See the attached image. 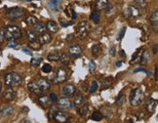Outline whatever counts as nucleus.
Wrapping results in <instances>:
<instances>
[{
	"label": "nucleus",
	"mask_w": 158,
	"mask_h": 123,
	"mask_svg": "<svg viewBox=\"0 0 158 123\" xmlns=\"http://www.w3.org/2000/svg\"><path fill=\"white\" fill-rule=\"evenodd\" d=\"M76 92V88L72 84H66L65 87L63 88V94L66 96V97H72Z\"/></svg>",
	"instance_id": "nucleus-8"
},
{
	"label": "nucleus",
	"mask_w": 158,
	"mask_h": 123,
	"mask_svg": "<svg viewBox=\"0 0 158 123\" xmlns=\"http://www.w3.org/2000/svg\"><path fill=\"white\" fill-rule=\"evenodd\" d=\"M26 15V10L21 7H15L11 8L7 11V17L11 21H17L19 19L25 17Z\"/></svg>",
	"instance_id": "nucleus-5"
},
{
	"label": "nucleus",
	"mask_w": 158,
	"mask_h": 123,
	"mask_svg": "<svg viewBox=\"0 0 158 123\" xmlns=\"http://www.w3.org/2000/svg\"><path fill=\"white\" fill-rule=\"evenodd\" d=\"M23 1H31V0H23Z\"/></svg>",
	"instance_id": "nucleus-54"
},
{
	"label": "nucleus",
	"mask_w": 158,
	"mask_h": 123,
	"mask_svg": "<svg viewBox=\"0 0 158 123\" xmlns=\"http://www.w3.org/2000/svg\"><path fill=\"white\" fill-rule=\"evenodd\" d=\"M54 118L57 120L58 122H66V120H68V114H66V112L58 111L57 112H56Z\"/></svg>",
	"instance_id": "nucleus-19"
},
{
	"label": "nucleus",
	"mask_w": 158,
	"mask_h": 123,
	"mask_svg": "<svg viewBox=\"0 0 158 123\" xmlns=\"http://www.w3.org/2000/svg\"><path fill=\"white\" fill-rule=\"evenodd\" d=\"M18 45L17 41H16V39H10L9 40V43H8V47L10 48H15L16 46Z\"/></svg>",
	"instance_id": "nucleus-42"
},
{
	"label": "nucleus",
	"mask_w": 158,
	"mask_h": 123,
	"mask_svg": "<svg viewBox=\"0 0 158 123\" xmlns=\"http://www.w3.org/2000/svg\"><path fill=\"white\" fill-rule=\"evenodd\" d=\"M95 69H96V63L94 61H91L89 64V70L91 73H93V71H95Z\"/></svg>",
	"instance_id": "nucleus-43"
},
{
	"label": "nucleus",
	"mask_w": 158,
	"mask_h": 123,
	"mask_svg": "<svg viewBox=\"0 0 158 123\" xmlns=\"http://www.w3.org/2000/svg\"><path fill=\"white\" fill-rule=\"evenodd\" d=\"M157 106V101L153 100V99H150V100L147 101L146 103V111L149 112V113H153L156 109Z\"/></svg>",
	"instance_id": "nucleus-12"
},
{
	"label": "nucleus",
	"mask_w": 158,
	"mask_h": 123,
	"mask_svg": "<svg viewBox=\"0 0 158 123\" xmlns=\"http://www.w3.org/2000/svg\"><path fill=\"white\" fill-rule=\"evenodd\" d=\"M150 22L152 28H154L155 30L157 31V26H158V11H154L150 16Z\"/></svg>",
	"instance_id": "nucleus-23"
},
{
	"label": "nucleus",
	"mask_w": 158,
	"mask_h": 123,
	"mask_svg": "<svg viewBox=\"0 0 158 123\" xmlns=\"http://www.w3.org/2000/svg\"><path fill=\"white\" fill-rule=\"evenodd\" d=\"M57 106L59 108H71V102L68 98H61L57 101Z\"/></svg>",
	"instance_id": "nucleus-10"
},
{
	"label": "nucleus",
	"mask_w": 158,
	"mask_h": 123,
	"mask_svg": "<svg viewBox=\"0 0 158 123\" xmlns=\"http://www.w3.org/2000/svg\"><path fill=\"white\" fill-rule=\"evenodd\" d=\"M38 102H39V104L41 105L43 108H47L48 106H50V104L52 103L50 100V98H49V96H41L40 95V97L38 99Z\"/></svg>",
	"instance_id": "nucleus-21"
},
{
	"label": "nucleus",
	"mask_w": 158,
	"mask_h": 123,
	"mask_svg": "<svg viewBox=\"0 0 158 123\" xmlns=\"http://www.w3.org/2000/svg\"><path fill=\"white\" fill-rule=\"evenodd\" d=\"M68 53H69V55L72 56V57L76 58L81 55L82 49H81V47H80V45H78V44L72 45V46L68 49Z\"/></svg>",
	"instance_id": "nucleus-9"
},
{
	"label": "nucleus",
	"mask_w": 158,
	"mask_h": 123,
	"mask_svg": "<svg viewBox=\"0 0 158 123\" xmlns=\"http://www.w3.org/2000/svg\"><path fill=\"white\" fill-rule=\"evenodd\" d=\"M13 111H14V108H13L11 106H7L1 109L0 113H1L2 115H11L13 113Z\"/></svg>",
	"instance_id": "nucleus-24"
},
{
	"label": "nucleus",
	"mask_w": 158,
	"mask_h": 123,
	"mask_svg": "<svg viewBox=\"0 0 158 123\" xmlns=\"http://www.w3.org/2000/svg\"><path fill=\"white\" fill-rule=\"evenodd\" d=\"M3 98L8 102H11L13 100H15L16 98V92L12 88H7L3 93Z\"/></svg>",
	"instance_id": "nucleus-11"
},
{
	"label": "nucleus",
	"mask_w": 158,
	"mask_h": 123,
	"mask_svg": "<svg viewBox=\"0 0 158 123\" xmlns=\"http://www.w3.org/2000/svg\"><path fill=\"white\" fill-rule=\"evenodd\" d=\"M35 81H36L37 87L39 88L40 92H41V94H45V93H47L48 91L50 90L51 85L46 79H38V80H35Z\"/></svg>",
	"instance_id": "nucleus-7"
},
{
	"label": "nucleus",
	"mask_w": 158,
	"mask_h": 123,
	"mask_svg": "<svg viewBox=\"0 0 158 123\" xmlns=\"http://www.w3.org/2000/svg\"><path fill=\"white\" fill-rule=\"evenodd\" d=\"M144 99V94L141 88H136L132 90L130 94V104L132 106H138L143 103Z\"/></svg>",
	"instance_id": "nucleus-2"
},
{
	"label": "nucleus",
	"mask_w": 158,
	"mask_h": 123,
	"mask_svg": "<svg viewBox=\"0 0 158 123\" xmlns=\"http://www.w3.org/2000/svg\"><path fill=\"white\" fill-rule=\"evenodd\" d=\"M143 52H144L143 48H140L139 50H137L135 52V54L133 55L132 60L130 61V64H136V63H138V62H140L141 55H143Z\"/></svg>",
	"instance_id": "nucleus-18"
},
{
	"label": "nucleus",
	"mask_w": 158,
	"mask_h": 123,
	"mask_svg": "<svg viewBox=\"0 0 158 123\" xmlns=\"http://www.w3.org/2000/svg\"><path fill=\"white\" fill-rule=\"evenodd\" d=\"M5 84L9 87H18L22 84L23 78L18 73H8L4 77Z\"/></svg>",
	"instance_id": "nucleus-1"
},
{
	"label": "nucleus",
	"mask_w": 158,
	"mask_h": 123,
	"mask_svg": "<svg viewBox=\"0 0 158 123\" xmlns=\"http://www.w3.org/2000/svg\"><path fill=\"white\" fill-rule=\"evenodd\" d=\"M28 46L31 48L32 50H39L40 47H41V44L39 43V41H29Z\"/></svg>",
	"instance_id": "nucleus-34"
},
{
	"label": "nucleus",
	"mask_w": 158,
	"mask_h": 123,
	"mask_svg": "<svg viewBox=\"0 0 158 123\" xmlns=\"http://www.w3.org/2000/svg\"><path fill=\"white\" fill-rule=\"evenodd\" d=\"M66 77H68V73L63 68H59L56 71V76H55V80L57 83H63L66 80Z\"/></svg>",
	"instance_id": "nucleus-6"
},
{
	"label": "nucleus",
	"mask_w": 158,
	"mask_h": 123,
	"mask_svg": "<svg viewBox=\"0 0 158 123\" xmlns=\"http://www.w3.org/2000/svg\"><path fill=\"white\" fill-rule=\"evenodd\" d=\"M99 88V85L97 83V81H93L92 84H91L90 86V89H89V92L90 93H95L96 91H97V89Z\"/></svg>",
	"instance_id": "nucleus-39"
},
{
	"label": "nucleus",
	"mask_w": 158,
	"mask_h": 123,
	"mask_svg": "<svg viewBox=\"0 0 158 123\" xmlns=\"http://www.w3.org/2000/svg\"><path fill=\"white\" fill-rule=\"evenodd\" d=\"M61 54V53L59 50H54V51H52V52L48 54L47 59L49 61H52V62H57V61L60 60Z\"/></svg>",
	"instance_id": "nucleus-14"
},
{
	"label": "nucleus",
	"mask_w": 158,
	"mask_h": 123,
	"mask_svg": "<svg viewBox=\"0 0 158 123\" xmlns=\"http://www.w3.org/2000/svg\"><path fill=\"white\" fill-rule=\"evenodd\" d=\"M72 19H73V20H75V19H76V17H77V15H76V13L75 12H74L73 11V10H72Z\"/></svg>",
	"instance_id": "nucleus-50"
},
{
	"label": "nucleus",
	"mask_w": 158,
	"mask_h": 123,
	"mask_svg": "<svg viewBox=\"0 0 158 123\" xmlns=\"http://www.w3.org/2000/svg\"><path fill=\"white\" fill-rule=\"evenodd\" d=\"M87 83H84V85H82V88L81 89L83 90V91H87Z\"/></svg>",
	"instance_id": "nucleus-51"
},
{
	"label": "nucleus",
	"mask_w": 158,
	"mask_h": 123,
	"mask_svg": "<svg viewBox=\"0 0 158 123\" xmlns=\"http://www.w3.org/2000/svg\"><path fill=\"white\" fill-rule=\"evenodd\" d=\"M49 7L53 11H58L59 7H60V2L58 0H50L49 2Z\"/></svg>",
	"instance_id": "nucleus-27"
},
{
	"label": "nucleus",
	"mask_w": 158,
	"mask_h": 123,
	"mask_svg": "<svg viewBox=\"0 0 158 123\" xmlns=\"http://www.w3.org/2000/svg\"><path fill=\"white\" fill-rule=\"evenodd\" d=\"M126 12H128L127 17L128 18H133V17H138L141 15L140 11L138 10V8L134 7V6H129L126 9Z\"/></svg>",
	"instance_id": "nucleus-13"
},
{
	"label": "nucleus",
	"mask_w": 158,
	"mask_h": 123,
	"mask_svg": "<svg viewBox=\"0 0 158 123\" xmlns=\"http://www.w3.org/2000/svg\"><path fill=\"white\" fill-rule=\"evenodd\" d=\"M152 52H153V54H157V44H155L152 47Z\"/></svg>",
	"instance_id": "nucleus-48"
},
{
	"label": "nucleus",
	"mask_w": 158,
	"mask_h": 123,
	"mask_svg": "<svg viewBox=\"0 0 158 123\" xmlns=\"http://www.w3.org/2000/svg\"><path fill=\"white\" fill-rule=\"evenodd\" d=\"M92 54L94 56H99L101 53V46L100 44H95L92 47Z\"/></svg>",
	"instance_id": "nucleus-29"
},
{
	"label": "nucleus",
	"mask_w": 158,
	"mask_h": 123,
	"mask_svg": "<svg viewBox=\"0 0 158 123\" xmlns=\"http://www.w3.org/2000/svg\"><path fill=\"white\" fill-rule=\"evenodd\" d=\"M21 111H22L23 113H26V112L29 111V108H23L22 109H21Z\"/></svg>",
	"instance_id": "nucleus-49"
},
{
	"label": "nucleus",
	"mask_w": 158,
	"mask_h": 123,
	"mask_svg": "<svg viewBox=\"0 0 158 123\" xmlns=\"http://www.w3.org/2000/svg\"><path fill=\"white\" fill-rule=\"evenodd\" d=\"M60 60L63 65L68 66L69 64V62H70V57H69V55H68L66 53H63V54H61Z\"/></svg>",
	"instance_id": "nucleus-25"
},
{
	"label": "nucleus",
	"mask_w": 158,
	"mask_h": 123,
	"mask_svg": "<svg viewBox=\"0 0 158 123\" xmlns=\"http://www.w3.org/2000/svg\"><path fill=\"white\" fill-rule=\"evenodd\" d=\"M49 98L52 103H57V101L59 100L58 99V96L55 94V93H51V94L49 95Z\"/></svg>",
	"instance_id": "nucleus-41"
},
{
	"label": "nucleus",
	"mask_w": 158,
	"mask_h": 123,
	"mask_svg": "<svg viewBox=\"0 0 158 123\" xmlns=\"http://www.w3.org/2000/svg\"><path fill=\"white\" fill-rule=\"evenodd\" d=\"M115 53H116V50H115V47H110V49H109V54H110V56H112V57H114Z\"/></svg>",
	"instance_id": "nucleus-46"
},
{
	"label": "nucleus",
	"mask_w": 158,
	"mask_h": 123,
	"mask_svg": "<svg viewBox=\"0 0 158 123\" xmlns=\"http://www.w3.org/2000/svg\"><path fill=\"white\" fill-rule=\"evenodd\" d=\"M59 111V108L58 106H52V108H50L49 112H48V117H49L50 119H53L56 114V112Z\"/></svg>",
	"instance_id": "nucleus-35"
},
{
	"label": "nucleus",
	"mask_w": 158,
	"mask_h": 123,
	"mask_svg": "<svg viewBox=\"0 0 158 123\" xmlns=\"http://www.w3.org/2000/svg\"><path fill=\"white\" fill-rule=\"evenodd\" d=\"M58 1H60V0H58Z\"/></svg>",
	"instance_id": "nucleus-56"
},
{
	"label": "nucleus",
	"mask_w": 158,
	"mask_h": 123,
	"mask_svg": "<svg viewBox=\"0 0 158 123\" xmlns=\"http://www.w3.org/2000/svg\"><path fill=\"white\" fill-rule=\"evenodd\" d=\"M135 2L139 5V6H141V7H143V8H144L147 5L146 0H135Z\"/></svg>",
	"instance_id": "nucleus-40"
},
{
	"label": "nucleus",
	"mask_w": 158,
	"mask_h": 123,
	"mask_svg": "<svg viewBox=\"0 0 158 123\" xmlns=\"http://www.w3.org/2000/svg\"><path fill=\"white\" fill-rule=\"evenodd\" d=\"M22 36H23L22 30H21L20 28H18L16 26H9L5 29V38H7L8 40L19 39Z\"/></svg>",
	"instance_id": "nucleus-4"
},
{
	"label": "nucleus",
	"mask_w": 158,
	"mask_h": 123,
	"mask_svg": "<svg viewBox=\"0 0 158 123\" xmlns=\"http://www.w3.org/2000/svg\"><path fill=\"white\" fill-rule=\"evenodd\" d=\"M46 28H47V30L50 31V32L56 33L59 30V26L57 23L54 22V21H49L46 26Z\"/></svg>",
	"instance_id": "nucleus-17"
},
{
	"label": "nucleus",
	"mask_w": 158,
	"mask_h": 123,
	"mask_svg": "<svg viewBox=\"0 0 158 123\" xmlns=\"http://www.w3.org/2000/svg\"><path fill=\"white\" fill-rule=\"evenodd\" d=\"M28 38L29 41H36V40H38V36H37V34L35 31L33 30H28Z\"/></svg>",
	"instance_id": "nucleus-30"
},
{
	"label": "nucleus",
	"mask_w": 158,
	"mask_h": 123,
	"mask_svg": "<svg viewBox=\"0 0 158 123\" xmlns=\"http://www.w3.org/2000/svg\"><path fill=\"white\" fill-rule=\"evenodd\" d=\"M149 58H150V57H149L148 52H147V51H144V52H143V55H141V58L140 63H141V64H143V65H144V64H146L147 62H148Z\"/></svg>",
	"instance_id": "nucleus-32"
},
{
	"label": "nucleus",
	"mask_w": 158,
	"mask_h": 123,
	"mask_svg": "<svg viewBox=\"0 0 158 123\" xmlns=\"http://www.w3.org/2000/svg\"><path fill=\"white\" fill-rule=\"evenodd\" d=\"M123 65V64L121 63V62H117V63H116V66H117V68H120V66H121Z\"/></svg>",
	"instance_id": "nucleus-52"
},
{
	"label": "nucleus",
	"mask_w": 158,
	"mask_h": 123,
	"mask_svg": "<svg viewBox=\"0 0 158 123\" xmlns=\"http://www.w3.org/2000/svg\"><path fill=\"white\" fill-rule=\"evenodd\" d=\"M38 40H39V43L40 44H48L51 42V40H52V38H51V35L49 33L47 32H44L42 34H40V36L38 37Z\"/></svg>",
	"instance_id": "nucleus-16"
},
{
	"label": "nucleus",
	"mask_w": 158,
	"mask_h": 123,
	"mask_svg": "<svg viewBox=\"0 0 158 123\" xmlns=\"http://www.w3.org/2000/svg\"><path fill=\"white\" fill-rule=\"evenodd\" d=\"M42 71L44 73H50L52 71V66L49 64H44L43 66H42Z\"/></svg>",
	"instance_id": "nucleus-38"
},
{
	"label": "nucleus",
	"mask_w": 158,
	"mask_h": 123,
	"mask_svg": "<svg viewBox=\"0 0 158 123\" xmlns=\"http://www.w3.org/2000/svg\"><path fill=\"white\" fill-rule=\"evenodd\" d=\"M91 20L93 21L94 23H96V25H98L99 23H100V20H101V17H100V14H99L98 12H93L92 14H91Z\"/></svg>",
	"instance_id": "nucleus-33"
},
{
	"label": "nucleus",
	"mask_w": 158,
	"mask_h": 123,
	"mask_svg": "<svg viewBox=\"0 0 158 123\" xmlns=\"http://www.w3.org/2000/svg\"><path fill=\"white\" fill-rule=\"evenodd\" d=\"M33 26H34V31L37 32V33H39V34H42V33H44V32H46V31H47L46 26H45L44 23H42L37 22Z\"/></svg>",
	"instance_id": "nucleus-20"
},
{
	"label": "nucleus",
	"mask_w": 158,
	"mask_h": 123,
	"mask_svg": "<svg viewBox=\"0 0 158 123\" xmlns=\"http://www.w3.org/2000/svg\"><path fill=\"white\" fill-rule=\"evenodd\" d=\"M26 23H28V26H33L37 23V18L34 17V16H28V17L26 19Z\"/></svg>",
	"instance_id": "nucleus-31"
},
{
	"label": "nucleus",
	"mask_w": 158,
	"mask_h": 123,
	"mask_svg": "<svg viewBox=\"0 0 158 123\" xmlns=\"http://www.w3.org/2000/svg\"><path fill=\"white\" fill-rule=\"evenodd\" d=\"M124 103H125V95H119L118 98L116 99V102H115L116 106H123V104Z\"/></svg>",
	"instance_id": "nucleus-37"
},
{
	"label": "nucleus",
	"mask_w": 158,
	"mask_h": 123,
	"mask_svg": "<svg viewBox=\"0 0 158 123\" xmlns=\"http://www.w3.org/2000/svg\"><path fill=\"white\" fill-rule=\"evenodd\" d=\"M0 91H1V83H0Z\"/></svg>",
	"instance_id": "nucleus-55"
},
{
	"label": "nucleus",
	"mask_w": 158,
	"mask_h": 123,
	"mask_svg": "<svg viewBox=\"0 0 158 123\" xmlns=\"http://www.w3.org/2000/svg\"><path fill=\"white\" fill-rule=\"evenodd\" d=\"M84 103H85L84 96H82V95H77V96H75V99H74V102H73L74 106H75V108H79L80 106L84 105Z\"/></svg>",
	"instance_id": "nucleus-22"
},
{
	"label": "nucleus",
	"mask_w": 158,
	"mask_h": 123,
	"mask_svg": "<svg viewBox=\"0 0 158 123\" xmlns=\"http://www.w3.org/2000/svg\"><path fill=\"white\" fill-rule=\"evenodd\" d=\"M91 30V25L87 21H82L76 26V35L80 39H84L88 36Z\"/></svg>",
	"instance_id": "nucleus-3"
},
{
	"label": "nucleus",
	"mask_w": 158,
	"mask_h": 123,
	"mask_svg": "<svg viewBox=\"0 0 158 123\" xmlns=\"http://www.w3.org/2000/svg\"><path fill=\"white\" fill-rule=\"evenodd\" d=\"M22 50L25 53H26V54H28V55H32V53H31V51H29L28 49H26V48H22Z\"/></svg>",
	"instance_id": "nucleus-47"
},
{
	"label": "nucleus",
	"mask_w": 158,
	"mask_h": 123,
	"mask_svg": "<svg viewBox=\"0 0 158 123\" xmlns=\"http://www.w3.org/2000/svg\"><path fill=\"white\" fill-rule=\"evenodd\" d=\"M103 113L99 111H94L92 113V119L94 120V121H101V120L103 119Z\"/></svg>",
	"instance_id": "nucleus-26"
},
{
	"label": "nucleus",
	"mask_w": 158,
	"mask_h": 123,
	"mask_svg": "<svg viewBox=\"0 0 158 123\" xmlns=\"http://www.w3.org/2000/svg\"><path fill=\"white\" fill-rule=\"evenodd\" d=\"M125 31H126V28H123L122 30L120 31V34L118 36V40H121L123 38V36H124V34H125Z\"/></svg>",
	"instance_id": "nucleus-45"
},
{
	"label": "nucleus",
	"mask_w": 158,
	"mask_h": 123,
	"mask_svg": "<svg viewBox=\"0 0 158 123\" xmlns=\"http://www.w3.org/2000/svg\"><path fill=\"white\" fill-rule=\"evenodd\" d=\"M154 76H155V80H157V68H155V73H154Z\"/></svg>",
	"instance_id": "nucleus-53"
},
{
	"label": "nucleus",
	"mask_w": 158,
	"mask_h": 123,
	"mask_svg": "<svg viewBox=\"0 0 158 123\" xmlns=\"http://www.w3.org/2000/svg\"><path fill=\"white\" fill-rule=\"evenodd\" d=\"M108 0H97L96 1V4H95V6H96V10H104V9H106V8L108 7Z\"/></svg>",
	"instance_id": "nucleus-15"
},
{
	"label": "nucleus",
	"mask_w": 158,
	"mask_h": 123,
	"mask_svg": "<svg viewBox=\"0 0 158 123\" xmlns=\"http://www.w3.org/2000/svg\"><path fill=\"white\" fill-rule=\"evenodd\" d=\"M5 39V29L3 28H0V43L4 41Z\"/></svg>",
	"instance_id": "nucleus-44"
},
{
	"label": "nucleus",
	"mask_w": 158,
	"mask_h": 123,
	"mask_svg": "<svg viewBox=\"0 0 158 123\" xmlns=\"http://www.w3.org/2000/svg\"><path fill=\"white\" fill-rule=\"evenodd\" d=\"M79 113L81 116H86L89 113V106L88 105H83L79 108Z\"/></svg>",
	"instance_id": "nucleus-28"
},
{
	"label": "nucleus",
	"mask_w": 158,
	"mask_h": 123,
	"mask_svg": "<svg viewBox=\"0 0 158 123\" xmlns=\"http://www.w3.org/2000/svg\"><path fill=\"white\" fill-rule=\"evenodd\" d=\"M41 62H42V58H39V57L32 58L30 61V65L32 66H36L37 68V66H39V65L41 64Z\"/></svg>",
	"instance_id": "nucleus-36"
}]
</instances>
